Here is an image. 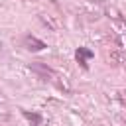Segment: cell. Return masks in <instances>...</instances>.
Here are the masks:
<instances>
[{
    "instance_id": "6da1fadb",
    "label": "cell",
    "mask_w": 126,
    "mask_h": 126,
    "mask_svg": "<svg viewBox=\"0 0 126 126\" xmlns=\"http://www.w3.org/2000/svg\"><path fill=\"white\" fill-rule=\"evenodd\" d=\"M93 57H94V53H93L89 47H79V49L75 51V59H77V63H79L83 69H89L87 61H89V59H93Z\"/></svg>"
},
{
    "instance_id": "7a4b0ae2",
    "label": "cell",
    "mask_w": 126,
    "mask_h": 126,
    "mask_svg": "<svg viewBox=\"0 0 126 126\" xmlns=\"http://www.w3.org/2000/svg\"><path fill=\"white\" fill-rule=\"evenodd\" d=\"M24 47H26L28 51H41V49H45L47 45H45V41H41V39H37V37H33V35H26V37H24Z\"/></svg>"
},
{
    "instance_id": "3957f363",
    "label": "cell",
    "mask_w": 126,
    "mask_h": 126,
    "mask_svg": "<svg viewBox=\"0 0 126 126\" xmlns=\"http://www.w3.org/2000/svg\"><path fill=\"white\" fill-rule=\"evenodd\" d=\"M24 116H26L28 120H33V126H37L39 120H41V116H39L37 112H28V110H24Z\"/></svg>"
}]
</instances>
